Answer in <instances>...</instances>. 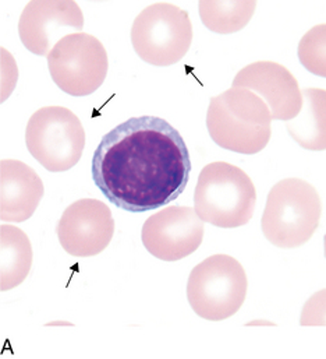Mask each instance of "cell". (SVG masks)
<instances>
[{"label": "cell", "instance_id": "obj_9", "mask_svg": "<svg viewBox=\"0 0 326 359\" xmlns=\"http://www.w3.org/2000/svg\"><path fill=\"white\" fill-rule=\"evenodd\" d=\"M56 233L69 255L92 257L109 246L115 233V219L108 204L97 198H81L64 210Z\"/></svg>", "mask_w": 326, "mask_h": 359}, {"label": "cell", "instance_id": "obj_14", "mask_svg": "<svg viewBox=\"0 0 326 359\" xmlns=\"http://www.w3.org/2000/svg\"><path fill=\"white\" fill-rule=\"evenodd\" d=\"M32 266V246L24 231L0 225V290L10 291L25 281Z\"/></svg>", "mask_w": 326, "mask_h": 359}, {"label": "cell", "instance_id": "obj_4", "mask_svg": "<svg viewBox=\"0 0 326 359\" xmlns=\"http://www.w3.org/2000/svg\"><path fill=\"white\" fill-rule=\"evenodd\" d=\"M257 191L251 178L225 161L205 165L194 191L198 217L219 228H239L253 218Z\"/></svg>", "mask_w": 326, "mask_h": 359}, {"label": "cell", "instance_id": "obj_6", "mask_svg": "<svg viewBox=\"0 0 326 359\" xmlns=\"http://www.w3.org/2000/svg\"><path fill=\"white\" fill-rule=\"evenodd\" d=\"M25 143L29 154L45 170L64 172L80 161L85 147V130L73 111L43 107L29 118Z\"/></svg>", "mask_w": 326, "mask_h": 359}, {"label": "cell", "instance_id": "obj_12", "mask_svg": "<svg viewBox=\"0 0 326 359\" xmlns=\"http://www.w3.org/2000/svg\"><path fill=\"white\" fill-rule=\"evenodd\" d=\"M234 88H246L257 94L269 108L272 119L289 122L303 107V94L292 72L276 62L260 60L241 69L234 80Z\"/></svg>", "mask_w": 326, "mask_h": 359}, {"label": "cell", "instance_id": "obj_3", "mask_svg": "<svg viewBox=\"0 0 326 359\" xmlns=\"http://www.w3.org/2000/svg\"><path fill=\"white\" fill-rule=\"evenodd\" d=\"M321 215L323 203L317 189L306 180L290 178L271 189L261 226L272 245L295 249L313 238Z\"/></svg>", "mask_w": 326, "mask_h": 359}, {"label": "cell", "instance_id": "obj_2", "mask_svg": "<svg viewBox=\"0 0 326 359\" xmlns=\"http://www.w3.org/2000/svg\"><path fill=\"white\" fill-rule=\"evenodd\" d=\"M271 123L268 105L250 90L232 87L211 98L206 128L225 150L247 156L262 151L272 136Z\"/></svg>", "mask_w": 326, "mask_h": 359}, {"label": "cell", "instance_id": "obj_11", "mask_svg": "<svg viewBox=\"0 0 326 359\" xmlns=\"http://www.w3.org/2000/svg\"><path fill=\"white\" fill-rule=\"evenodd\" d=\"M83 28V11L76 1L70 0L29 1L18 20V35L22 45L38 56H48L66 29L81 31Z\"/></svg>", "mask_w": 326, "mask_h": 359}, {"label": "cell", "instance_id": "obj_10", "mask_svg": "<svg viewBox=\"0 0 326 359\" xmlns=\"http://www.w3.org/2000/svg\"><path fill=\"white\" fill-rule=\"evenodd\" d=\"M141 238L153 256L163 262H177L201 246L204 221L192 207L170 205L144 222Z\"/></svg>", "mask_w": 326, "mask_h": 359}, {"label": "cell", "instance_id": "obj_13", "mask_svg": "<svg viewBox=\"0 0 326 359\" xmlns=\"http://www.w3.org/2000/svg\"><path fill=\"white\" fill-rule=\"evenodd\" d=\"M43 197V182L18 160L0 163V219L24 222L29 219Z\"/></svg>", "mask_w": 326, "mask_h": 359}, {"label": "cell", "instance_id": "obj_15", "mask_svg": "<svg viewBox=\"0 0 326 359\" xmlns=\"http://www.w3.org/2000/svg\"><path fill=\"white\" fill-rule=\"evenodd\" d=\"M300 114L288 122V132L303 149L324 151L326 149L325 102L323 88H306Z\"/></svg>", "mask_w": 326, "mask_h": 359}, {"label": "cell", "instance_id": "obj_17", "mask_svg": "<svg viewBox=\"0 0 326 359\" xmlns=\"http://www.w3.org/2000/svg\"><path fill=\"white\" fill-rule=\"evenodd\" d=\"M326 25L320 24L311 28L300 41L299 57L302 65L313 74L325 77Z\"/></svg>", "mask_w": 326, "mask_h": 359}, {"label": "cell", "instance_id": "obj_16", "mask_svg": "<svg viewBox=\"0 0 326 359\" xmlns=\"http://www.w3.org/2000/svg\"><path fill=\"white\" fill-rule=\"evenodd\" d=\"M199 15L204 25L216 34H233L243 29L254 15L257 1H199Z\"/></svg>", "mask_w": 326, "mask_h": 359}, {"label": "cell", "instance_id": "obj_7", "mask_svg": "<svg viewBox=\"0 0 326 359\" xmlns=\"http://www.w3.org/2000/svg\"><path fill=\"white\" fill-rule=\"evenodd\" d=\"M192 42V24L185 10L171 3L146 7L132 27V43L147 63L166 67L180 62Z\"/></svg>", "mask_w": 326, "mask_h": 359}, {"label": "cell", "instance_id": "obj_1", "mask_svg": "<svg viewBox=\"0 0 326 359\" xmlns=\"http://www.w3.org/2000/svg\"><path fill=\"white\" fill-rule=\"evenodd\" d=\"M92 180L116 207L157 210L185 189L191 160L181 135L162 118H130L106 133L92 158Z\"/></svg>", "mask_w": 326, "mask_h": 359}, {"label": "cell", "instance_id": "obj_8", "mask_svg": "<svg viewBox=\"0 0 326 359\" xmlns=\"http://www.w3.org/2000/svg\"><path fill=\"white\" fill-rule=\"evenodd\" d=\"M46 59L55 84L73 97L94 94L108 76V52L97 36L87 32L64 35Z\"/></svg>", "mask_w": 326, "mask_h": 359}, {"label": "cell", "instance_id": "obj_5", "mask_svg": "<svg viewBox=\"0 0 326 359\" xmlns=\"http://www.w3.org/2000/svg\"><path fill=\"white\" fill-rule=\"evenodd\" d=\"M247 288V274L240 262L229 255H213L191 270L187 298L199 318L220 322L241 309Z\"/></svg>", "mask_w": 326, "mask_h": 359}]
</instances>
